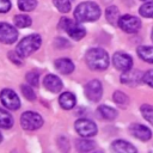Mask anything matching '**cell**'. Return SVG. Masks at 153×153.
<instances>
[{
  "label": "cell",
  "mask_w": 153,
  "mask_h": 153,
  "mask_svg": "<svg viewBox=\"0 0 153 153\" xmlns=\"http://www.w3.org/2000/svg\"><path fill=\"white\" fill-rule=\"evenodd\" d=\"M74 17L79 23L94 22L100 17V8L93 1H85L75 7Z\"/></svg>",
  "instance_id": "6da1fadb"
},
{
  "label": "cell",
  "mask_w": 153,
  "mask_h": 153,
  "mask_svg": "<svg viewBox=\"0 0 153 153\" xmlns=\"http://www.w3.org/2000/svg\"><path fill=\"white\" fill-rule=\"evenodd\" d=\"M85 61L93 71H104L109 66V55L102 48H91L86 51Z\"/></svg>",
  "instance_id": "7a4b0ae2"
},
{
  "label": "cell",
  "mask_w": 153,
  "mask_h": 153,
  "mask_svg": "<svg viewBox=\"0 0 153 153\" xmlns=\"http://www.w3.org/2000/svg\"><path fill=\"white\" fill-rule=\"evenodd\" d=\"M42 43V38L37 33H32L26 37H24L17 45V53L22 56V57H26L29 55H31L32 53H35Z\"/></svg>",
  "instance_id": "3957f363"
},
{
  "label": "cell",
  "mask_w": 153,
  "mask_h": 153,
  "mask_svg": "<svg viewBox=\"0 0 153 153\" xmlns=\"http://www.w3.org/2000/svg\"><path fill=\"white\" fill-rule=\"evenodd\" d=\"M20 124L25 130H36L42 127L43 118L35 111H25L20 117Z\"/></svg>",
  "instance_id": "277c9868"
},
{
  "label": "cell",
  "mask_w": 153,
  "mask_h": 153,
  "mask_svg": "<svg viewBox=\"0 0 153 153\" xmlns=\"http://www.w3.org/2000/svg\"><path fill=\"white\" fill-rule=\"evenodd\" d=\"M118 26L128 33H135L140 30L141 27V20L134 16L130 14H124L122 17H120L118 19Z\"/></svg>",
  "instance_id": "5b68a950"
},
{
  "label": "cell",
  "mask_w": 153,
  "mask_h": 153,
  "mask_svg": "<svg viewBox=\"0 0 153 153\" xmlns=\"http://www.w3.org/2000/svg\"><path fill=\"white\" fill-rule=\"evenodd\" d=\"M75 130L82 137H91L97 134V126L91 120L80 118L75 122Z\"/></svg>",
  "instance_id": "8992f818"
},
{
  "label": "cell",
  "mask_w": 153,
  "mask_h": 153,
  "mask_svg": "<svg viewBox=\"0 0 153 153\" xmlns=\"http://www.w3.org/2000/svg\"><path fill=\"white\" fill-rule=\"evenodd\" d=\"M0 99L2 105L10 110H17L20 108V99L18 94L11 88H4L0 93Z\"/></svg>",
  "instance_id": "52a82bcc"
},
{
  "label": "cell",
  "mask_w": 153,
  "mask_h": 153,
  "mask_svg": "<svg viewBox=\"0 0 153 153\" xmlns=\"http://www.w3.org/2000/svg\"><path fill=\"white\" fill-rule=\"evenodd\" d=\"M18 38V31L7 23H0V42L5 44H12Z\"/></svg>",
  "instance_id": "ba28073f"
},
{
  "label": "cell",
  "mask_w": 153,
  "mask_h": 153,
  "mask_svg": "<svg viewBox=\"0 0 153 153\" xmlns=\"http://www.w3.org/2000/svg\"><path fill=\"white\" fill-rule=\"evenodd\" d=\"M103 87L99 80H91L85 86V96L91 102H98L102 98Z\"/></svg>",
  "instance_id": "9c48e42d"
},
{
  "label": "cell",
  "mask_w": 153,
  "mask_h": 153,
  "mask_svg": "<svg viewBox=\"0 0 153 153\" xmlns=\"http://www.w3.org/2000/svg\"><path fill=\"white\" fill-rule=\"evenodd\" d=\"M141 81H143V73L139 69H128L124 71L121 75V82L129 86H137Z\"/></svg>",
  "instance_id": "30bf717a"
},
{
  "label": "cell",
  "mask_w": 153,
  "mask_h": 153,
  "mask_svg": "<svg viewBox=\"0 0 153 153\" xmlns=\"http://www.w3.org/2000/svg\"><path fill=\"white\" fill-rule=\"evenodd\" d=\"M112 63L114 66L120 69V71H128L133 66V59L130 57V55L126 54V53H122V51H118V53H115L114 56H112Z\"/></svg>",
  "instance_id": "8fae6325"
},
{
  "label": "cell",
  "mask_w": 153,
  "mask_h": 153,
  "mask_svg": "<svg viewBox=\"0 0 153 153\" xmlns=\"http://www.w3.org/2000/svg\"><path fill=\"white\" fill-rule=\"evenodd\" d=\"M129 131H130V134H131L134 137H136V139H139V140H141V141H147V140H149V139L152 137L151 129L147 128V127L143 126V124L134 123V124H131V126L129 127Z\"/></svg>",
  "instance_id": "7c38bea8"
},
{
  "label": "cell",
  "mask_w": 153,
  "mask_h": 153,
  "mask_svg": "<svg viewBox=\"0 0 153 153\" xmlns=\"http://www.w3.org/2000/svg\"><path fill=\"white\" fill-rule=\"evenodd\" d=\"M65 31L69 35V37H72L73 39H76V41L81 39L86 35V30L84 29V26H81L80 24H78V22L74 23L72 20H69V23L67 24Z\"/></svg>",
  "instance_id": "4fadbf2b"
},
{
  "label": "cell",
  "mask_w": 153,
  "mask_h": 153,
  "mask_svg": "<svg viewBox=\"0 0 153 153\" xmlns=\"http://www.w3.org/2000/svg\"><path fill=\"white\" fill-rule=\"evenodd\" d=\"M43 84H44V86H45L47 90H49V91H51V92H54V93L60 92V91L62 90V87H63L61 79H60L59 76L54 75V74H48V75L44 78Z\"/></svg>",
  "instance_id": "5bb4252c"
},
{
  "label": "cell",
  "mask_w": 153,
  "mask_h": 153,
  "mask_svg": "<svg viewBox=\"0 0 153 153\" xmlns=\"http://www.w3.org/2000/svg\"><path fill=\"white\" fill-rule=\"evenodd\" d=\"M59 103H60L62 109L71 110V109H73L75 106L76 98L72 92H63L59 98Z\"/></svg>",
  "instance_id": "9a60e30c"
},
{
  "label": "cell",
  "mask_w": 153,
  "mask_h": 153,
  "mask_svg": "<svg viewBox=\"0 0 153 153\" xmlns=\"http://www.w3.org/2000/svg\"><path fill=\"white\" fill-rule=\"evenodd\" d=\"M55 68L62 74H71L74 71V63L69 59H57L55 61Z\"/></svg>",
  "instance_id": "2e32d148"
},
{
  "label": "cell",
  "mask_w": 153,
  "mask_h": 153,
  "mask_svg": "<svg viewBox=\"0 0 153 153\" xmlns=\"http://www.w3.org/2000/svg\"><path fill=\"white\" fill-rule=\"evenodd\" d=\"M111 148L115 152H121V153H135L136 152V148L133 145H130L129 142L124 141V140L114 141L112 145H111Z\"/></svg>",
  "instance_id": "e0dca14e"
},
{
  "label": "cell",
  "mask_w": 153,
  "mask_h": 153,
  "mask_svg": "<svg viewBox=\"0 0 153 153\" xmlns=\"http://www.w3.org/2000/svg\"><path fill=\"white\" fill-rule=\"evenodd\" d=\"M139 57L143 60L145 62L153 63V47H147V45H141L136 50Z\"/></svg>",
  "instance_id": "ac0fdd59"
},
{
  "label": "cell",
  "mask_w": 153,
  "mask_h": 153,
  "mask_svg": "<svg viewBox=\"0 0 153 153\" xmlns=\"http://www.w3.org/2000/svg\"><path fill=\"white\" fill-rule=\"evenodd\" d=\"M97 111H98V114H99V116L102 118L109 120V121L116 118V116H117V111L114 108H110L108 105H99L98 109H97Z\"/></svg>",
  "instance_id": "d6986e66"
},
{
  "label": "cell",
  "mask_w": 153,
  "mask_h": 153,
  "mask_svg": "<svg viewBox=\"0 0 153 153\" xmlns=\"http://www.w3.org/2000/svg\"><path fill=\"white\" fill-rule=\"evenodd\" d=\"M75 147L79 152H88V151H92L96 147V143H94V141L88 140L87 137H84V139L76 140Z\"/></svg>",
  "instance_id": "ffe728a7"
},
{
  "label": "cell",
  "mask_w": 153,
  "mask_h": 153,
  "mask_svg": "<svg viewBox=\"0 0 153 153\" xmlns=\"http://www.w3.org/2000/svg\"><path fill=\"white\" fill-rule=\"evenodd\" d=\"M105 17L108 19V22L112 25L118 24V19H120V11L116 6H109L105 10Z\"/></svg>",
  "instance_id": "44dd1931"
},
{
  "label": "cell",
  "mask_w": 153,
  "mask_h": 153,
  "mask_svg": "<svg viewBox=\"0 0 153 153\" xmlns=\"http://www.w3.org/2000/svg\"><path fill=\"white\" fill-rule=\"evenodd\" d=\"M13 117L10 115V112L0 108V128L10 129L13 126Z\"/></svg>",
  "instance_id": "7402d4cb"
},
{
  "label": "cell",
  "mask_w": 153,
  "mask_h": 153,
  "mask_svg": "<svg viewBox=\"0 0 153 153\" xmlns=\"http://www.w3.org/2000/svg\"><path fill=\"white\" fill-rule=\"evenodd\" d=\"M13 22H14V25L17 27H20V29L27 27V26L31 25V18L29 16H25V14H18V16H16L14 19H13Z\"/></svg>",
  "instance_id": "603a6c76"
},
{
  "label": "cell",
  "mask_w": 153,
  "mask_h": 153,
  "mask_svg": "<svg viewBox=\"0 0 153 153\" xmlns=\"http://www.w3.org/2000/svg\"><path fill=\"white\" fill-rule=\"evenodd\" d=\"M112 98H114V102H115L116 104H118V105H121V106H123V108L129 104V98H128V96H127L124 92H122V91H116V92H114Z\"/></svg>",
  "instance_id": "cb8c5ba5"
},
{
  "label": "cell",
  "mask_w": 153,
  "mask_h": 153,
  "mask_svg": "<svg viewBox=\"0 0 153 153\" xmlns=\"http://www.w3.org/2000/svg\"><path fill=\"white\" fill-rule=\"evenodd\" d=\"M36 6H37V0H18V7L24 12L33 11Z\"/></svg>",
  "instance_id": "d4e9b609"
},
{
  "label": "cell",
  "mask_w": 153,
  "mask_h": 153,
  "mask_svg": "<svg viewBox=\"0 0 153 153\" xmlns=\"http://www.w3.org/2000/svg\"><path fill=\"white\" fill-rule=\"evenodd\" d=\"M140 111H141L143 118L153 126V106L149 104H142L140 108Z\"/></svg>",
  "instance_id": "484cf974"
},
{
  "label": "cell",
  "mask_w": 153,
  "mask_h": 153,
  "mask_svg": "<svg viewBox=\"0 0 153 153\" xmlns=\"http://www.w3.org/2000/svg\"><path fill=\"white\" fill-rule=\"evenodd\" d=\"M139 13L146 18H153V1H146L140 8Z\"/></svg>",
  "instance_id": "4316f807"
},
{
  "label": "cell",
  "mask_w": 153,
  "mask_h": 153,
  "mask_svg": "<svg viewBox=\"0 0 153 153\" xmlns=\"http://www.w3.org/2000/svg\"><path fill=\"white\" fill-rule=\"evenodd\" d=\"M53 2L55 5V7L62 13H67L71 10V1L69 0H53Z\"/></svg>",
  "instance_id": "83f0119b"
},
{
  "label": "cell",
  "mask_w": 153,
  "mask_h": 153,
  "mask_svg": "<svg viewBox=\"0 0 153 153\" xmlns=\"http://www.w3.org/2000/svg\"><path fill=\"white\" fill-rule=\"evenodd\" d=\"M26 81L31 86H38V84H39V74L36 71H31V72L26 73Z\"/></svg>",
  "instance_id": "f1b7e54d"
},
{
  "label": "cell",
  "mask_w": 153,
  "mask_h": 153,
  "mask_svg": "<svg viewBox=\"0 0 153 153\" xmlns=\"http://www.w3.org/2000/svg\"><path fill=\"white\" fill-rule=\"evenodd\" d=\"M20 90H22L23 96H24L26 99H29V100H35V99H36V94H35V92H33L31 85H30V86H29V85H22V86H20Z\"/></svg>",
  "instance_id": "f546056e"
},
{
  "label": "cell",
  "mask_w": 153,
  "mask_h": 153,
  "mask_svg": "<svg viewBox=\"0 0 153 153\" xmlns=\"http://www.w3.org/2000/svg\"><path fill=\"white\" fill-rule=\"evenodd\" d=\"M54 45L56 48H59V49H65V48H67L69 45V42L63 37H57L54 41Z\"/></svg>",
  "instance_id": "4dcf8cb0"
},
{
  "label": "cell",
  "mask_w": 153,
  "mask_h": 153,
  "mask_svg": "<svg viewBox=\"0 0 153 153\" xmlns=\"http://www.w3.org/2000/svg\"><path fill=\"white\" fill-rule=\"evenodd\" d=\"M20 57H22V56H20L17 51H16V53H13V51H10V53H8V59H10L12 62H14L16 65H18V66H22V65H23V61L20 60Z\"/></svg>",
  "instance_id": "1f68e13d"
},
{
  "label": "cell",
  "mask_w": 153,
  "mask_h": 153,
  "mask_svg": "<svg viewBox=\"0 0 153 153\" xmlns=\"http://www.w3.org/2000/svg\"><path fill=\"white\" fill-rule=\"evenodd\" d=\"M143 82H146L148 86L153 87V69H149L143 74Z\"/></svg>",
  "instance_id": "d6a6232c"
},
{
  "label": "cell",
  "mask_w": 153,
  "mask_h": 153,
  "mask_svg": "<svg viewBox=\"0 0 153 153\" xmlns=\"http://www.w3.org/2000/svg\"><path fill=\"white\" fill-rule=\"evenodd\" d=\"M11 10L10 0H0V13H6Z\"/></svg>",
  "instance_id": "836d02e7"
},
{
  "label": "cell",
  "mask_w": 153,
  "mask_h": 153,
  "mask_svg": "<svg viewBox=\"0 0 153 153\" xmlns=\"http://www.w3.org/2000/svg\"><path fill=\"white\" fill-rule=\"evenodd\" d=\"M111 0H103V2H105V4H108V2H110Z\"/></svg>",
  "instance_id": "e575fe53"
},
{
  "label": "cell",
  "mask_w": 153,
  "mask_h": 153,
  "mask_svg": "<svg viewBox=\"0 0 153 153\" xmlns=\"http://www.w3.org/2000/svg\"><path fill=\"white\" fill-rule=\"evenodd\" d=\"M151 37H152V41H153V29H152V33H151Z\"/></svg>",
  "instance_id": "d590c367"
},
{
  "label": "cell",
  "mask_w": 153,
  "mask_h": 153,
  "mask_svg": "<svg viewBox=\"0 0 153 153\" xmlns=\"http://www.w3.org/2000/svg\"><path fill=\"white\" fill-rule=\"evenodd\" d=\"M2 141V135H1V133H0V142Z\"/></svg>",
  "instance_id": "8d00e7d4"
},
{
  "label": "cell",
  "mask_w": 153,
  "mask_h": 153,
  "mask_svg": "<svg viewBox=\"0 0 153 153\" xmlns=\"http://www.w3.org/2000/svg\"><path fill=\"white\" fill-rule=\"evenodd\" d=\"M142 1H153V0H142Z\"/></svg>",
  "instance_id": "74e56055"
}]
</instances>
